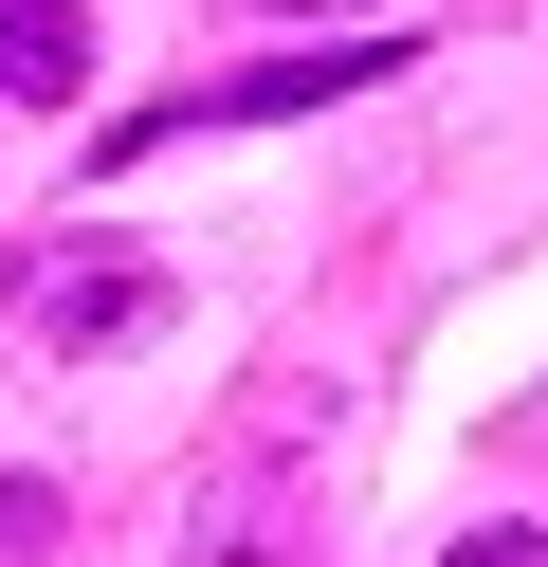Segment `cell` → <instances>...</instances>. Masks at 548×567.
<instances>
[{
    "label": "cell",
    "instance_id": "cell-1",
    "mask_svg": "<svg viewBox=\"0 0 548 567\" xmlns=\"http://www.w3.org/2000/svg\"><path fill=\"white\" fill-rule=\"evenodd\" d=\"M384 74H421V55L402 38H292V55H256V74H183V92H146V111H110L92 165H146V147H183V128H292V111H348V92H384Z\"/></svg>",
    "mask_w": 548,
    "mask_h": 567
},
{
    "label": "cell",
    "instance_id": "cell-2",
    "mask_svg": "<svg viewBox=\"0 0 548 567\" xmlns=\"http://www.w3.org/2000/svg\"><path fill=\"white\" fill-rule=\"evenodd\" d=\"M0 330H19L37 367H92V348L165 330V275H146L128 238H37V257H0Z\"/></svg>",
    "mask_w": 548,
    "mask_h": 567
},
{
    "label": "cell",
    "instance_id": "cell-3",
    "mask_svg": "<svg viewBox=\"0 0 548 567\" xmlns=\"http://www.w3.org/2000/svg\"><path fill=\"white\" fill-rule=\"evenodd\" d=\"M92 74V0H0V111H73Z\"/></svg>",
    "mask_w": 548,
    "mask_h": 567
},
{
    "label": "cell",
    "instance_id": "cell-4",
    "mask_svg": "<svg viewBox=\"0 0 548 567\" xmlns=\"http://www.w3.org/2000/svg\"><path fill=\"white\" fill-rule=\"evenodd\" d=\"M292 549H311V513H292L275 476H219L201 530H183V567H292Z\"/></svg>",
    "mask_w": 548,
    "mask_h": 567
},
{
    "label": "cell",
    "instance_id": "cell-5",
    "mask_svg": "<svg viewBox=\"0 0 548 567\" xmlns=\"http://www.w3.org/2000/svg\"><path fill=\"white\" fill-rule=\"evenodd\" d=\"M55 530H73L55 476H0V567H55Z\"/></svg>",
    "mask_w": 548,
    "mask_h": 567
},
{
    "label": "cell",
    "instance_id": "cell-6",
    "mask_svg": "<svg viewBox=\"0 0 548 567\" xmlns=\"http://www.w3.org/2000/svg\"><path fill=\"white\" fill-rule=\"evenodd\" d=\"M457 567H548V530H457Z\"/></svg>",
    "mask_w": 548,
    "mask_h": 567
},
{
    "label": "cell",
    "instance_id": "cell-7",
    "mask_svg": "<svg viewBox=\"0 0 548 567\" xmlns=\"http://www.w3.org/2000/svg\"><path fill=\"white\" fill-rule=\"evenodd\" d=\"M275 19H329V0H275Z\"/></svg>",
    "mask_w": 548,
    "mask_h": 567
}]
</instances>
